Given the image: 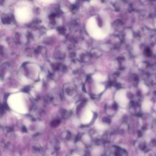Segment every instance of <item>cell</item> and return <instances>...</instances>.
I'll use <instances>...</instances> for the list:
<instances>
[{"label": "cell", "instance_id": "obj_1", "mask_svg": "<svg viewBox=\"0 0 156 156\" xmlns=\"http://www.w3.org/2000/svg\"><path fill=\"white\" fill-rule=\"evenodd\" d=\"M64 94L68 97L74 98L77 94V89L74 84L67 83L64 86L63 88Z\"/></svg>", "mask_w": 156, "mask_h": 156}, {"label": "cell", "instance_id": "obj_2", "mask_svg": "<svg viewBox=\"0 0 156 156\" xmlns=\"http://www.w3.org/2000/svg\"><path fill=\"white\" fill-rule=\"evenodd\" d=\"M146 29L143 30V35L146 37L148 42L151 45L156 43V30L150 29L146 28Z\"/></svg>", "mask_w": 156, "mask_h": 156}, {"label": "cell", "instance_id": "obj_3", "mask_svg": "<svg viewBox=\"0 0 156 156\" xmlns=\"http://www.w3.org/2000/svg\"><path fill=\"white\" fill-rule=\"evenodd\" d=\"M129 111L135 115H138L141 112V107L139 102L132 101L129 105Z\"/></svg>", "mask_w": 156, "mask_h": 156}, {"label": "cell", "instance_id": "obj_4", "mask_svg": "<svg viewBox=\"0 0 156 156\" xmlns=\"http://www.w3.org/2000/svg\"><path fill=\"white\" fill-rule=\"evenodd\" d=\"M76 57L79 61L81 62H87L90 58V55L86 51L80 50L78 51V53L76 54Z\"/></svg>", "mask_w": 156, "mask_h": 156}, {"label": "cell", "instance_id": "obj_5", "mask_svg": "<svg viewBox=\"0 0 156 156\" xmlns=\"http://www.w3.org/2000/svg\"><path fill=\"white\" fill-rule=\"evenodd\" d=\"M146 20L148 21V25L149 26L148 28L152 30H156V17L154 15H149L147 18ZM147 28V27H146Z\"/></svg>", "mask_w": 156, "mask_h": 156}, {"label": "cell", "instance_id": "obj_6", "mask_svg": "<svg viewBox=\"0 0 156 156\" xmlns=\"http://www.w3.org/2000/svg\"><path fill=\"white\" fill-rule=\"evenodd\" d=\"M49 98L51 101L55 105H58L62 100L61 96L58 93H53L49 96Z\"/></svg>", "mask_w": 156, "mask_h": 156}, {"label": "cell", "instance_id": "obj_7", "mask_svg": "<svg viewBox=\"0 0 156 156\" xmlns=\"http://www.w3.org/2000/svg\"><path fill=\"white\" fill-rule=\"evenodd\" d=\"M113 28L118 32L123 31V23L121 20H117L112 25Z\"/></svg>", "mask_w": 156, "mask_h": 156}, {"label": "cell", "instance_id": "obj_8", "mask_svg": "<svg viewBox=\"0 0 156 156\" xmlns=\"http://www.w3.org/2000/svg\"><path fill=\"white\" fill-rule=\"evenodd\" d=\"M90 57L92 58H98L102 55V51L99 49L94 48V49H93L90 51Z\"/></svg>", "mask_w": 156, "mask_h": 156}, {"label": "cell", "instance_id": "obj_9", "mask_svg": "<svg viewBox=\"0 0 156 156\" xmlns=\"http://www.w3.org/2000/svg\"><path fill=\"white\" fill-rule=\"evenodd\" d=\"M65 52L61 51V50H56L54 54V57L56 58V59L62 60L65 58Z\"/></svg>", "mask_w": 156, "mask_h": 156}, {"label": "cell", "instance_id": "obj_10", "mask_svg": "<svg viewBox=\"0 0 156 156\" xmlns=\"http://www.w3.org/2000/svg\"><path fill=\"white\" fill-rule=\"evenodd\" d=\"M147 81L152 85L156 84V75L155 74H149L147 77Z\"/></svg>", "mask_w": 156, "mask_h": 156}, {"label": "cell", "instance_id": "obj_11", "mask_svg": "<svg viewBox=\"0 0 156 156\" xmlns=\"http://www.w3.org/2000/svg\"><path fill=\"white\" fill-rule=\"evenodd\" d=\"M2 22L4 24H9L12 22V18L9 14H4L2 15Z\"/></svg>", "mask_w": 156, "mask_h": 156}, {"label": "cell", "instance_id": "obj_12", "mask_svg": "<svg viewBox=\"0 0 156 156\" xmlns=\"http://www.w3.org/2000/svg\"><path fill=\"white\" fill-rule=\"evenodd\" d=\"M35 53L45 56V55L46 54V50L45 47L40 46H38L37 48V50H35Z\"/></svg>", "mask_w": 156, "mask_h": 156}, {"label": "cell", "instance_id": "obj_13", "mask_svg": "<svg viewBox=\"0 0 156 156\" xmlns=\"http://www.w3.org/2000/svg\"><path fill=\"white\" fill-rule=\"evenodd\" d=\"M60 113H61V115H62V116L64 118H68V117L70 116V115H71V113L68 110H67L66 109H64L61 110Z\"/></svg>", "mask_w": 156, "mask_h": 156}, {"label": "cell", "instance_id": "obj_14", "mask_svg": "<svg viewBox=\"0 0 156 156\" xmlns=\"http://www.w3.org/2000/svg\"><path fill=\"white\" fill-rule=\"evenodd\" d=\"M106 111L107 114H108L109 116H112V115H113L115 113V111L116 110L112 106V107H106Z\"/></svg>", "mask_w": 156, "mask_h": 156}, {"label": "cell", "instance_id": "obj_15", "mask_svg": "<svg viewBox=\"0 0 156 156\" xmlns=\"http://www.w3.org/2000/svg\"><path fill=\"white\" fill-rule=\"evenodd\" d=\"M144 53H145V55L147 57H151L152 56V51L149 48H146L144 50Z\"/></svg>", "mask_w": 156, "mask_h": 156}, {"label": "cell", "instance_id": "obj_16", "mask_svg": "<svg viewBox=\"0 0 156 156\" xmlns=\"http://www.w3.org/2000/svg\"><path fill=\"white\" fill-rule=\"evenodd\" d=\"M57 31L61 34H65L66 32V29L64 26H59L57 28Z\"/></svg>", "mask_w": 156, "mask_h": 156}, {"label": "cell", "instance_id": "obj_17", "mask_svg": "<svg viewBox=\"0 0 156 156\" xmlns=\"http://www.w3.org/2000/svg\"><path fill=\"white\" fill-rule=\"evenodd\" d=\"M44 42L46 44H51L52 42V39L51 37H46L45 38Z\"/></svg>", "mask_w": 156, "mask_h": 156}, {"label": "cell", "instance_id": "obj_18", "mask_svg": "<svg viewBox=\"0 0 156 156\" xmlns=\"http://www.w3.org/2000/svg\"><path fill=\"white\" fill-rule=\"evenodd\" d=\"M103 121L104 122V123H109L110 122V118H109V117H104V118H103Z\"/></svg>", "mask_w": 156, "mask_h": 156}, {"label": "cell", "instance_id": "obj_19", "mask_svg": "<svg viewBox=\"0 0 156 156\" xmlns=\"http://www.w3.org/2000/svg\"><path fill=\"white\" fill-rule=\"evenodd\" d=\"M74 156H80V155H74Z\"/></svg>", "mask_w": 156, "mask_h": 156}]
</instances>
